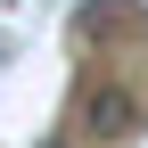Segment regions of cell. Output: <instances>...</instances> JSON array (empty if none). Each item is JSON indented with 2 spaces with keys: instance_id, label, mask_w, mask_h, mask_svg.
I'll return each mask as SVG.
<instances>
[{
  "instance_id": "1",
  "label": "cell",
  "mask_w": 148,
  "mask_h": 148,
  "mask_svg": "<svg viewBox=\"0 0 148 148\" xmlns=\"http://www.w3.org/2000/svg\"><path fill=\"white\" fill-rule=\"evenodd\" d=\"M82 132H90V140H132V132H140V99H132L123 82H90V90H82Z\"/></svg>"
},
{
  "instance_id": "2",
  "label": "cell",
  "mask_w": 148,
  "mask_h": 148,
  "mask_svg": "<svg viewBox=\"0 0 148 148\" xmlns=\"http://www.w3.org/2000/svg\"><path fill=\"white\" fill-rule=\"evenodd\" d=\"M0 49H8V41H0Z\"/></svg>"
}]
</instances>
